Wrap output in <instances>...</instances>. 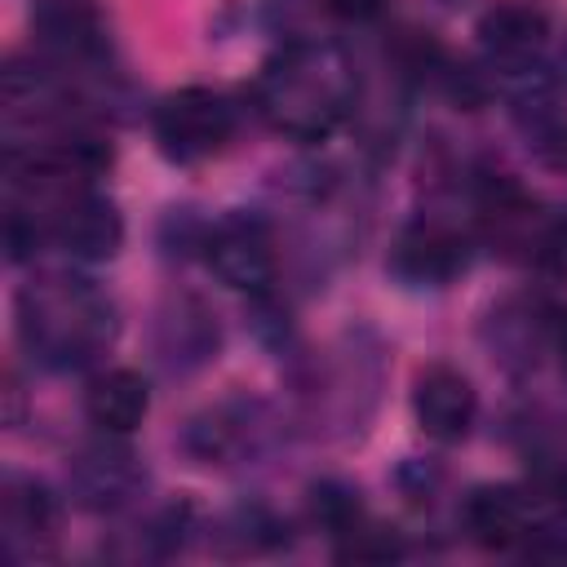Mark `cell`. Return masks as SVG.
I'll use <instances>...</instances> for the list:
<instances>
[{"label":"cell","mask_w":567,"mask_h":567,"mask_svg":"<svg viewBox=\"0 0 567 567\" xmlns=\"http://www.w3.org/2000/svg\"><path fill=\"white\" fill-rule=\"evenodd\" d=\"M261 120L292 142H323L359 102V75L332 40H284L257 71Z\"/></svg>","instance_id":"6da1fadb"},{"label":"cell","mask_w":567,"mask_h":567,"mask_svg":"<svg viewBox=\"0 0 567 567\" xmlns=\"http://www.w3.org/2000/svg\"><path fill=\"white\" fill-rule=\"evenodd\" d=\"M18 337L27 354L53 372L89 368L115 341V306L80 275H35L18 292Z\"/></svg>","instance_id":"7a4b0ae2"},{"label":"cell","mask_w":567,"mask_h":567,"mask_svg":"<svg viewBox=\"0 0 567 567\" xmlns=\"http://www.w3.org/2000/svg\"><path fill=\"white\" fill-rule=\"evenodd\" d=\"M478 226L492 248L509 261L558 266L567 257V221L549 217L514 177H483L478 182Z\"/></svg>","instance_id":"3957f363"},{"label":"cell","mask_w":567,"mask_h":567,"mask_svg":"<svg viewBox=\"0 0 567 567\" xmlns=\"http://www.w3.org/2000/svg\"><path fill=\"white\" fill-rule=\"evenodd\" d=\"M235 124H239L235 102L208 84H186V89L159 97V106L151 115L155 146L173 164H199V159L221 155L226 142L235 137Z\"/></svg>","instance_id":"277c9868"},{"label":"cell","mask_w":567,"mask_h":567,"mask_svg":"<svg viewBox=\"0 0 567 567\" xmlns=\"http://www.w3.org/2000/svg\"><path fill=\"white\" fill-rule=\"evenodd\" d=\"M204 261L213 266V275L239 292H270L275 284V235L261 217L252 213H230L221 221L208 226V239H204Z\"/></svg>","instance_id":"5b68a950"},{"label":"cell","mask_w":567,"mask_h":567,"mask_svg":"<svg viewBox=\"0 0 567 567\" xmlns=\"http://www.w3.org/2000/svg\"><path fill=\"white\" fill-rule=\"evenodd\" d=\"M217 346H221V328L208 301H199L195 292H173L159 301L151 323V350L168 377L199 372L204 363L217 359Z\"/></svg>","instance_id":"8992f818"},{"label":"cell","mask_w":567,"mask_h":567,"mask_svg":"<svg viewBox=\"0 0 567 567\" xmlns=\"http://www.w3.org/2000/svg\"><path fill=\"white\" fill-rule=\"evenodd\" d=\"M266 443H270V416L261 403H248V399H226L195 412L182 434V447L199 465H235L257 456Z\"/></svg>","instance_id":"52a82bcc"},{"label":"cell","mask_w":567,"mask_h":567,"mask_svg":"<svg viewBox=\"0 0 567 567\" xmlns=\"http://www.w3.org/2000/svg\"><path fill=\"white\" fill-rule=\"evenodd\" d=\"M385 266L408 288H447L470 266V239L447 221L421 217L394 235Z\"/></svg>","instance_id":"ba28073f"},{"label":"cell","mask_w":567,"mask_h":567,"mask_svg":"<svg viewBox=\"0 0 567 567\" xmlns=\"http://www.w3.org/2000/svg\"><path fill=\"white\" fill-rule=\"evenodd\" d=\"M120 434H106L97 443H84L71 465H66V483H71V496L84 505V509H97V514H115L124 509L128 501H137L142 483H146V470L137 461L133 447L115 443Z\"/></svg>","instance_id":"9c48e42d"},{"label":"cell","mask_w":567,"mask_h":567,"mask_svg":"<svg viewBox=\"0 0 567 567\" xmlns=\"http://www.w3.org/2000/svg\"><path fill=\"white\" fill-rule=\"evenodd\" d=\"M44 239H53L75 261H106L124 244V217L106 195L89 186V190L58 199L44 213Z\"/></svg>","instance_id":"30bf717a"},{"label":"cell","mask_w":567,"mask_h":567,"mask_svg":"<svg viewBox=\"0 0 567 567\" xmlns=\"http://www.w3.org/2000/svg\"><path fill=\"white\" fill-rule=\"evenodd\" d=\"M412 416L434 443H461L474 430L478 394L465 372L447 363H430L412 381Z\"/></svg>","instance_id":"8fae6325"},{"label":"cell","mask_w":567,"mask_h":567,"mask_svg":"<svg viewBox=\"0 0 567 567\" xmlns=\"http://www.w3.org/2000/svg\"><path fill=\"white\" fill-rule=\"evenodd\" d=\"M478 44L496 71H532V62L549 49V13L532 0L492 4L478 18Z\"/></svg>","instance_id":"7c38bea8"},{"label":"cell","mask_w":567,"mask_h":567,"mask_svg":"<svg viewBox=\"0 0 567 567\" xmlns=\"http://www.w3.org/2000/svg\"><path fill=\"white\" fill-rule=\"evenodd\" d=\"M31 31L58 62H97L106 53V27L93 0H35Z\"/></svg>","instance_id":"4fadbf2b"},{"label":"cell","mask_w":567,"mask_h":567,"mask_svg":"<svg viewBox=\"0 0 567 567\" xmlns=\"http://www.w3.org/2000/svg\"><path fill=\"white\" fill-rule=\"evenodd\" d=\"M0 532L9 558H31L44 545H53L58 532V501L40 478L9 474L0 487Z\"/></svg>","instance_id":"5bb4252c"},{"label":"cell","mask_w":567,"mask_h":567,"mask_svg":"<svg viewBox=\"0 0 567 567\" xmlns=\"http://www.w3.org/2000/svg\"><path fill=\"white\" fill-rule=\"evenodd\" d=\"M461 523L483 549H514L532 536L536 509L523 487H474L461 505Z\"/></svg>","instance_id":"9a60e30c"},{"label":"cell","mask_w":567,"mask_h":567,"mask_svg":"<svg viewBox=\"0 0 567 567\" xmlns=\"http://www.w3.org/2000/svg\"><path fill=\"white\" fill-rule=\"evenodd\" d=\"M151 390L133 368H106L84 385V416L102 434H133L146 421Z\"/></svg>","instance_id":"2e32d148"},{"label":"cell","mask_w":567,"mask_h":567,"mask_svg":"<svg viewBox=\"0 0 567 567\" xmlns=\"http://www.w3.org/2000/svg\"><path fill=\"white\" fill-rule=\"evenodd\" d=\"M483 337H487L492 354L505 368H532L536 354H540V346L549 341V319H545L540 306L514 297V301H505V306H496L487 315V332Z\"/></svg>","instance_id":"e0dca14e"},{"label":"cell","mask_w":567,"mask_h":567,"mask_svg":"<svg viewBox=\"0 0 567 567\" xmlns=\"http://www.w3.org/2000/svg\"><path fill=\"white\" fill-rule=\"evenodd\" d=\"M306 509H310V523L328 536H350L359 523H363V505H359V492L341 478H319L310 483V496H306Z\"/></svg>","instance_id":"ac0fdd59"},{"label":"cell","mask_w":567,"mask_h":567,"mask_svg":"<svg viewBox=\"0 0 567 567\" xmlns=\"http://www.w3.org/2000/svg\"><path fill=\"white\" fill-rule=\"evenodd\" d=\"M523 496L532 501L536 518H563L567 514V461L536 465L523 483Z\"/></svg>","instance_id":"d6986e66"},{"label":"cell","mask_w":567,"mask_h":567,"mask_svg":"<svg viewBox=\"0 0 567 567\" xmlns=\"http://www.w3.org/2000/svg\"><path fill=\"white\" fill-rule=\"evenodd\" d=\"M341 558H354V563H390L403 554V540L394 527H381V523H359L350 536H341Z\"/></svg>","instance_id":"ffe728a7"},{"label":"cell","mask_w":567,"mask_h":567,"mask_svg":"<svg viewBox=\"0 0 567 567\" xmlns=\"http://www.w3.org/2000/svg\"><path fill=\"white\" fill-rule=\"evenodd\" d=\"M323 9L346 27H372L390 13V0H323Z\"/></svg>","instance_id":"44dd1931"},{"label":"cell","mask_w":567,"mask_h":567,"mask_svg":"<svg viewBox=\"0 0 567 567\" xmlns=\"http://www.w3.org/2000/svg\"><path fill=\"white\" fill-rule=\"evenodd\" d=\"M554 71H558V80L567 84V35H563L558 49H554Z\"/></svg>","instance_id":"7402d4cb"},{"label":"cell","mask_w":567,"mask_h":567,"mask_svg":"<svg viewBox=\"0 0 567 567\" xmlns=\"http://www.w3.org/2000/svg\"><path fill=\"white\" fill-rule=\"evenodd\" d=\"M554 337H558V350H563V363H567V315L558 319V328H554Z\"/></svg>","instance_id":"603a6c76"}]
</instances>
